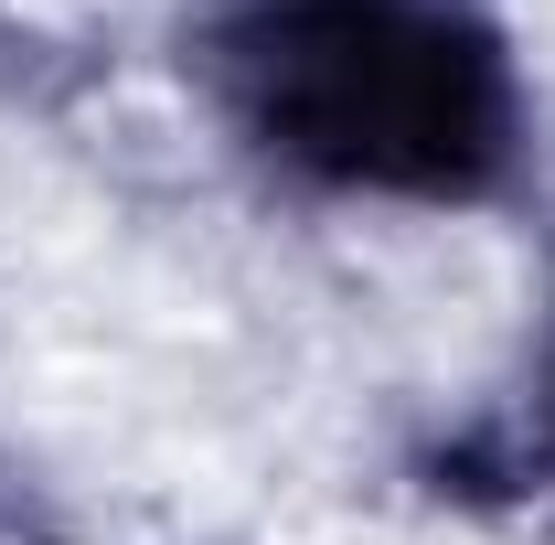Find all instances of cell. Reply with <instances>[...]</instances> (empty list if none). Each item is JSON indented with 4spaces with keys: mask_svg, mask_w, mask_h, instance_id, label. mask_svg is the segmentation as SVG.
<instances>
[{
    "mask_svg": "<svg viewBox=\"0 0 555 545\" xmlns=\"http://www.w3.org/2000/svg\"><path fill=\"white\" fill-rule=\"evenodd\" d=\"M224 86L268 150L332 182L460 193L502 161V43L460 0H246L224 22Z\"/></svg>",
    "mask_w": 555,
    "mask_h": 545,
    "instance_id": "cell-1",
    "label": "cell"
}]
</instances>
